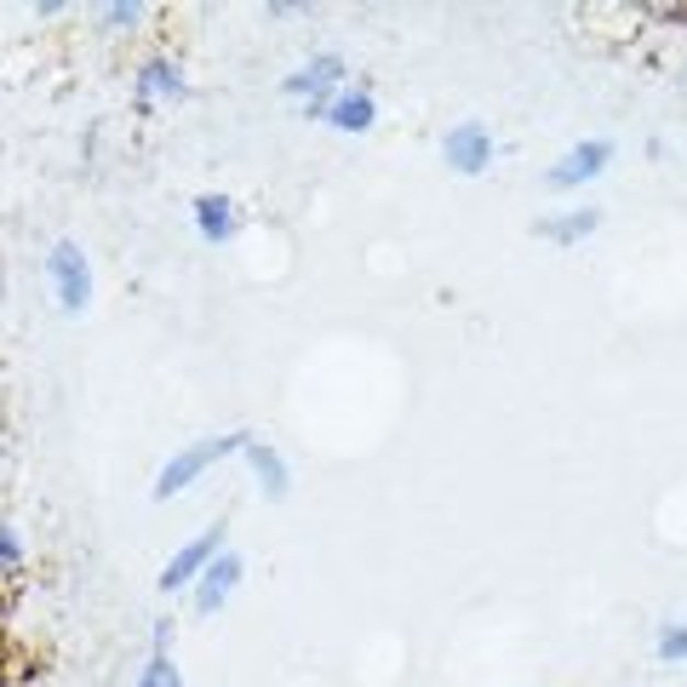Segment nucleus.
Instances as JSON below:
<instances>
[{
  "label": "nucleus",
  "instance_id": "obj_16",
  "mask_svg": "<svg viewBox=\"0 0 687 687\" xmlns=\"http://www.w3.org/2000/svg\"><path fill=\"white\" fill-rule=\"evenodd\" d=\"M104 18H110V23H126V18H138V7H104Z\"/></svg>",
  "mask_w": 687,
  "mask_h": 687
},
{
  "label": "nucleus",
  "instance_id": "obj_12",
  "mask_svg": "<svg viewBox=\"0 0 687 687\" xmlns=\"http://www.w3.org/2000/svg\"><path fill=\"white\" fill-rule=\"evenodd\" d=\"M138 87H144V98H156V92H167V98H172L184 81H178V69H172V64H161V58H156V64H144V81H138Z\"/></svg>",
  "mask_w": 687,
  "mask_h": 687
},
{
  "label": "nucleus",
  "instance_id": "obj_1",
  "mask_svg": "<svg viewBox=\"0 0 687 687\" xmlns=\"http://www.w3.org/2000/svg\"><path fill=\"white\" fill-rule=\"evenodd\" d=\"M241 447H252V442L241 436V430H236V436H213V442H195V447H184V453H178L172 465L161 470V481H156V499H172V493H184V488H190V481H195L201 470H213L218 458L241 453Z\"/></svg>",
  "mask_w": 687,
  "mask_h": 687
},
{
  "label": "nucleus",
  "instance_id": "obj_5",
  "mask_svg": "<svg viewBox=\"0 0 687 687\" xmlns=\"http://www.w3.org/2000/svg\"><path fill=\"white\" fill-rule=\"evenodd\" d=\"M607 161H614V144L591 138V144H579V149H573V156H568L562 167H550V178H545V184H550V190H573V184H591V178H596V172H602Z\"/></svg>",
  "mask_w": 687,
  "mask_h": 687
},
{
  "label": "nucleus",
  "instance_id": "obj_4",
  "mask_svg": "<svg viewBox=\"0 0 687 687\" xmlns=\"http://www.w3.org/2000/svg\"><path fill=\"white\" fill-rule=\"evenodd\" d=\"M442 156H447V167H453V172H465V178H470V172H481V167L493 161V138L481 133L476 121H465V126H453V133H447Z\"/></svg>",
  "mask_w": 687,
  "mask_h": 687
},
{
  "label": "nucleus",
  "instance_id": "obj_10",
  "mask_svg": "<svg viewBox=\"0 0 687 687\" xmlns=\"http://www.w3.org/2000/svg\"><path fill=\"white\" fill-rule=\"evenodd\" d=\"M247 458H252V470H259L264 493H270V499H282V493H287V458L275 453V447H259V442L247 447Z\"/></svg>",
  "mask_w": 687,
  "mask_h": 687
},
{
  "label": "nucleus",
  "instance_id": "obj_3",
  "mask_svg": "<svg viewBox=\"0 0 687 687\" xmlns=\"http://www.w3.org/2000/svg\"><path fill=\"white\" fill-rule=\"evenodd\" d=\"M218 556H224V522H218V527H207L201 539H190L184 550L172 556L167 573H161V591H184V584H190L195 573H207V568L218 562Z\"/></svg>",
  "mask_w": 687,
  "mask_h": 687
},
{
  "label": "nucleus",
  "instance_id": "obj_15",
  "mask_svg": "<svg viewBox=\"0 0 687 687\" xmlns=\"http://www.w3.org/2000/svg\"><path fill=\"white\" fill-rule=\"evenodd\" d=\"M18 562H23V550H18V539H12V533L0 527V568H18Z\"/></svg>",
  "mask_w": 687,
  "mask_h": 687
},
{
  "label": "nucleus",
  "instance_id": "obj_6",
  "mask_svg": "<svg viewBox=\"0 0 687 687\" xmlns=\"http://www.w3.org/2000/svg\"><path fill=\"white\" fill-rule=\"evenodd\" d=\"M241 573H247V562H241L236 550H224L218 562L207 568V579H201V591H195V607H201V614H218V607L229 602V591L241 584Z\"/></svg>",
  "mask_w": 687,
  "mask_h": 687
},
{
  "label": "nucleus",
  "instance_id": "obj_7",
  "mask_svg": "<svg viewBox=\"0 0 687 687\" xmlns=\"http://www.w3.org/2000/svg\"><path fill=\"white\" fill-rule=\"evenodd\" d=\"M333 81H344V58H316L310 69H298V75H293L287 92H293V98H310V110H316V115H327L321 92L333 87Z\"/></svg>",
  "mask_w": 687,
  "mask_h": 687
},
{
  "label": "nucleus",
  "instance_id": "obj_14",
  "mask_svg": "<svg viewBox=\"0 0 687 687\" xmlns=\"http://www.w3.org/2000/svg\"><path fill=\"white\" fill-rule=\"evenodd\" d=\"M138 687H184V676H178V665H172L167 653H156V659H149V671H144V682H138Z\"/></svg>",
  "mask_w": 687,
  "mask_h": 687
},
{
  "label": "nucleus",
  "instance_id": "obj_9",
  "mask_svg": "<svg viewBox=\"0 0 687 687\" xmlns=\"http://www.w3.org/2000/svg\"><path fill=\"white\" fill-rule=\"evenodd\" d=\"M327 121H333L339 133H367L373 126V98H362V92L333 98V104H327Z\"/></svg>",
  "mask_w": 687,
  "mask_h": 687
},
{
  "label": "nucleus",
  "instance_id": "obj_2",
  "mask_svg": "<svg viewBox=\"0 0 687 687\" xmlns=\"http://www.w3.org/2000/svg\"><path fill=\"white\" fill-rule=\"evenodd\" d=\"M46 270H53L58 304H64L69 316H81V310H87V298H92V275H87L81 247H75V241H58V247H53V259H46Z\"/></svg>",
  "mask_w": 687,
  "mask_h": 687
},
{
  "label": "nucleus",
  "instance_id": "obj_13",
  "mask_svg": "<svg viewBox=\"0 0 687 687\" xmlns=\"http://www.w3.org/2000/svg\"><path fill=\"white\" fill-rule=\"evenodd\" d=\"M659 659H665V665H682V659H687V625L659 630Z\"/></svg>",
  "mask_w": 687,
  "mask_h": 687
},
{
  "label": "nucleus",
  "instance_id": "obj_8",
  "mask_svg": "<svg viewBox=\"0 0 687 687\" xmlns=\"http://www.w3.org/2000/svg\"><path fill=\"white\" fill-rule=\"evenodd\" d=\"M195 224H201V236H207V241H229L241 229L236 201H229V195H201L195 201Z\"/></svg>",
  "mask_w": 687,
  "mask_h": 687
},
{
  "label": "nucleus",
  "instance_id": "obj_11",
  "mask_svg": "<svg viewBox=\"0 0 687 687\" xmlns=\"http://www.w3.org/2000/svg\"><path fill=\"white\" fill-rule=\"evenodd\" d=\"M596 224H602V213L584 207V213H573V218H545V224H539V236H545V241H584Z\"/></svg>",
  "mask_w": 687,
  "mask_h": 687
}]
</instances>
